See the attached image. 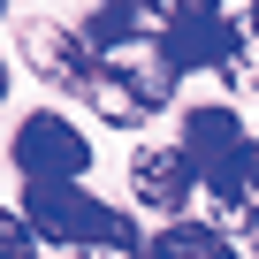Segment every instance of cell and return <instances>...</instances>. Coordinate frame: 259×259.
I'll return each mask as SVG.
<instances>
[{
    "mask_svg": "<svg viewBox=\"0 0 259 259\" xmlns=\"http://www.w3.org/2000/svg\"><path fill=\"white\" fill-rule=\"evenodd\" d=\"M251 38H259V0H251Z\"/></svg>",
    "mask_w": 259,
    "mask_h": 259,
    "instance_id": "11",
    "label": "cell"
},
{
    "mask_svg": "<svg viewBox=\"0 0 259 259\" xmlns=\"http://www.w3.org/2000/svg\"><path fill=\"white\" fill-rule=\"evenodd\" d=\"M23 221H31V236H46V244H92V251H130V244H138V229H130L114 206L84 198L76 183H31Z\"/></svg>",
    "mask_w": 259,
    "mask_h": 259,
    "instance_id": "1",
    "label": "cell"
},
{
    "mask_svg": "<svg viewBox=\"0 0 259 259\" xmlns=\"http://www.w3.org/2000/svg\"><path fill=\"white\" fill-rule=\"evenodd\" d=\"M130 191H138V206H153V213H183L191 191H198V168L183 160V145H153V153L130 160Z\"/></svg>",
    "mask_w": 259,
    "mask_h": 259,
    "instance_id": "4",
    "label": "cell"
},
{
    "mask_svg": "<svg viewBox=\"0 0 259 259\" xmlns=\"http://www.w3.org/2000/svg\"><path fill=\"white\" fill-rule=\"evenodd\" d=\"M0 8H8V0H0Z\"/></svg>",
    "mask_w": 259,
    "mask_h": 259,
    "instance_id": "13",
    "label": "cell"
},
{
    "mask_svg": "<svg viewBox=\"0 0 259 259\" xmlns=\"http://www.w3.org/2000/svg\"><path fill=\"white\" fill-rule=\"evenodd\" d=\"M0 259H38V236L23 213H0Z\"/></svg>",
    "mask_w": 259,
    "mask_h": 259,
    "instance_id": "9",
    "label": "cell"
},
{
    "mask_svg": "<svg viewBox=\"0 0 259 259\" xmlns=\"http://www.w3.org/2000/svg\"><path fill=\"white\" fill-rule=\"evenodd\" d=\"M206 198H213V221L221 229H259V145L251 138L206 176Z\"/></svg>",
    "mask_w": 259,
    "mask_h": 259,
    "instance_id": "5",
    "label": "cell"
},
{
    "mask_svg": "<svg viewBox=\"0 0 259 259\" xmlns=\"http://www.w3.org/2000/svg\"><path fill=\"white\" fill-rule=\"evenodd\" d=\"M145 8L168 23V16H191V8H221V0H145Z\"/></svg>",
    "mask_w": 259,
    "mask_h": 259,
    "instance_id": "10",
    "label": "cell"
},
{
    "mask_svg": "<svg viewBox=\"0 0 259 259\" xmlns=\"http://www.w3.org/2000/svg\"><path fill=\"white\" fill-rule=\"evenodd\" d=\"M138 38H145V0H107L84 23V54H130Z\"/></svg>",
    "mask_w": 259,
    "mask_h": 259,
    "instance_id": "8",
    "label": "cell"
},
{
    "mask_svg": "<svg viewBox=\"0 0 259 259\" xmlns=\"http://www.w3.org/2000/svg\"><path fill=\"white\" fill-rule=\"evenodd\" d=\"M0 92H8V61H0Z\"/></svg>",
    "mask_w": 259,
    "mask_h": 259,
    "instance_id": "12",
    "label": "cell"
},
{
    "mask_svg": "<svg viewBox=\"0 0 259 259\" xmlns=\"http://www.w3.org/2000/svg\"><path fill=\"white\" fill-rule=\"evenodd\" d=\"M236 145H244V122H236V107H191V114H183V160L198 168V183H206V176H213V168H221Z\"/></svg>",
    "mask_w": 259,
    "mask_h": 259,
    "instance_id": "6",
    "label": "cell"
},
{
    "mask_svg": "<svg viewBox=\"0 0 259 259\" xmlns=\"http://www.w3.org/2000/svg\"><path fill=\"white\" fill-rule=\"evenodd\" d=\"M16 168H23L31 183H76V176L92 168V145H84L76 122H61V114H31V122L16 130Z\"/></svg>",
    "mask_w": 259,
    "mask_h": 259,
    "instance_id": "3",
    "label": "cell"
},
{
    "mask_svg": "<svg viewBox=\"0 0 259 259\" xmlns=\"http://www.w3.org/2000/svg\"><path fill=\"white\" fill-rule=\"evenodd\" d=\"M145 259H236V244H229L213 221H168V229L145 244Z\"/></svg>",
    "mask_w": 259,
    "mask_h": 259,
    "instance_id": "7",
    "label": "cell"
},
{
    "mask_svg": "<svg viewBox=\"0 0 259 259\" xmlns=\"http://www.w3.org/2000/svg\"><path fill=\"white\" fill-rule=\"evenodd\" d=\"M236 46H244V31L221 8H191V16H168L160 23V69L168 76H183V69H229Z\"/></svg>",
    "mask_w": 259,
    "mask_h": 259,
    "instance_id": "2",
    "label": "cell"
}]
</instances>
